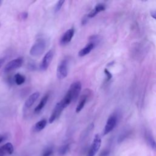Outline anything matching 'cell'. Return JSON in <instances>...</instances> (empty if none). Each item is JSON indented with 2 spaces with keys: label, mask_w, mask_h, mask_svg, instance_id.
Returning a JSON list of instances; mask_svg holds the SVG:
<instances>
[{
  "label": "cell",
  "mask_w": 156,
  "mask_h": 156,
  "mask_svg": "<svg viewBox=\"0 0 156 156\" xmlns=\"http://www.w3.org/2000/svg\"><path fill=\"white\" fill-rule=\"evenodd\" d=\"M46 46V41L43 38H38L31 47L29 53L33 57H39L44 52Z\"/></svg>",
  "instance_id": "1"
},
{
  "label": "cell",
  "mask_w": 156,
  "mask_h": 156,
  "mask_svg": "<svg viewBox=\"0 0 156 156\" xmlns=\"http://www.w3.org/2000/svg\"><path fill=\"white\" fill-rule=\"evenodd\" d=\"M82 88V84L80 81L73 82L69 87L67 93L70 95L72 102H74L78 98Z\"/></svg>",
  "instance_id": "2"
},
{
  "label": "cell",
  "mask_w": 156,
  "mask_h": 156,
  "mask_svg": "<svg viewBox=\"0 0 156 156\" xmlns=\"http://www.w3.org/2000/svg\"><path fill=\"white\" fill-rule=\"evenodd\" d=\"M68 73V62L66 59L62 60L58 64L57 69V77L58 79H65Z\"/></svg>",
  "instance_id": "3"
},
{
  "label": "cell",
  "mask_w": 156,
  "mask_h": 156,
  "mask_svg": "<svg viewBox=\"0 0 156 156\" xmlns=\"http://www.w3.org/2000/svg\"><path fill=\"white\" fill-rule=\"evenodd\" d=\"M101 146V138L99 134L95 135L91 145L88 150L87 156H94Z\"/></svg>",
  "instance_id": "4"
},
{
  "label": "cell",
  "mask_w": 156,
  "mask_h": 156,
  "mask_svg": "<svg viewBox=\"0 0 156 156\" xmlns=\"http://www.w3.org/2000/svg\"><path fill=\"white\" fill-rule=\"evenodd\" d=\"M23 63V57H18L17 58L13 59L9 62H8L4 68V71L5 73H9L13 70H15L22 66Z\"/></svg>",
  "instance_id": "5"
},
{
  "label": "cell",
  "mask_w": 156,
  "mask_h": 156,
  "mask_svg": "<svg viewBox=\"0 0 156 156\" xmlns=\"http://www.w3.org/2000/svg\"><path fill=\"white\" fill-rule=\"evenodd\" d=\"M54 51L52 49L49 50L46 52L43 58V60L40 65V68L41 71H45L49 67L51 62L52 60L54 57Z\"/></svg>",
  "instance_id": "6"
},
{
  "label": "cell",
  "mask_w": 156,
  "mask_h": 156,
  "mask_svg": "<svg viewBox=\"0 0 156 156\" xmlns=\"http://www.w3.org/2000/svg\"><path fill=\"white\" fill-rule=\"evenodd\" d=\"M117 123V117L115 115H110L105 125L104 131H103V134L107 135L108 133H110L116 126Z\"/></svg>",
  "instance_id": "7"
},
{
  "label": "cell",
  "mask_w": 156,
  "mask_h": 156,
  "mask_svg": "<svg viewBox=\"0 0 156 156\" xmlns=\"http://www.w3.org/2000/svg\"><path fill=\"white\" fill-rule=\"evenodd\" d=\"M64 108H65V107L60 101L57 102L56 104V105H55V107L52 110V112L49 117V122L52 123L54 121H55L57 118H58V117L62 114V112H63Z\"/></svg>",
  "instance_id": "8"
},
{
  "label": "cell",
  "mask_w": 156,
  "mask_h": 156,
  "mask_svg": "<svg viewBox=\"0 0 156 156\" xmlns=\"http://www.w3.org/2000/svg\"><path fill=\"white\" fill-rule=\"evenodd\" d=\"M74 28L71 27L67 30L61 37L60 40V43L62 45H65L69 43L72 40L74 34Z\"/></svg>",
  "instance_id": "9"
},
{
  "label": "cell",
  "mask_w": 156,
  "mask_h": 156,
  "mask_svg": "<svg viewBox=\"0 0 156 156\" xmlns=\"http://www.w3.org/2000/svg\"><path fill=\"white\" fill-rule=\"evenodd\" d=\"M14 147L11 143H7L0 147V156H5L6 154L11 155L13 153Z\"/></svg>",
  "instance_id": "10"
},
{
  "label": "cell",
  "mask_w": 156,
  "mask_h": 156,
  "mask_svg": "<svg viewBox=\"0 0 156 156\" xmlns=\"http://www.w3.org/2000/svg\"><path fill=\"white\" fill-rule=\"evenodd\" d=\"M40 96L39 92H35L30 94L28 98L26 99L24 103V107L26 108H29L32 106V105L35 103V102L37 100V99Z\"/></svg>",
  "instance_id": "11"
},
{
  "label": "cell",
  "mask_w": 156,
  "mask_h": 156,
  "mask_svg": "<svg viewBox=\"0 0 156 156\" xmlns=\"http://www.w3.org/2000/svg\"><path fill=\"white\" fill-rule=\"evenodd\" d=\"M105 6L104 4H102V3L98 4L95 6V7L91 12H90V13L87 15V17L90 18H93L98 13L105 10Z\"/></svg>",
  "instance_id": "12"
},
{
  "label": "cell",
  "mask_w": 156,
  "mask_h": 156,
  "mask_svg": "<svg viewBox=\"0 0 156 156\" xmlns=\"http://www.w3.org/2000/svg\"><path fill=\"white\" fill-rule=\"evenodd\" d=\"M94 43L90 42V43H88L85 47H83L82 49H80L79 51V52H78V55L79 57H83V56L87 55L91 51V50L94 48Z\"/></svg>",
  "instance_id": "13"
},
{
  "label": "cell",
  "mask_w": 156,
  "mask_h": 156,
  "mask_svg": "<svg viewBox=\"0 0 156 156\" xmlns=\"http://www.w3.org/2000/svg\"><path fill=\"white\" fill-rule=\"evenodd\" d=\"M145 138L147 144L150 146V147L152 150L156 151V141L153 138L152 135L149 132H147L145 133Z\"/></svg>",
  "instance_id": "14"
},
{
  "label": "cell",
  "mask_w": 156,
  "mask_h": 156,
  "mask_svg": "<svg viewBox=\"0 0 156 156\" xmlns=\"http://www.w3.org/2000/svg\"><path fill=\"white\" fill-rule=\"evenodd\" d=\"M87 99H88V95L87 94H83L80 96V98L79 99V102L77 105L76 108V112L77 113L80 112L82 110L85 104H86Z\"/></svg>",
  "instance_id": "15"
},
{
  "label": "cell",
  "mask_w": 156,
  "mask_h": 156,
  "mask_svg": "<svg viewBox=\"0 0 156 156\" xmlns=\"http://www.w3.org/2000/svg\"><path fill=\"white\" fill-rule=\"evenodd\" d=\"M48 99H49V94H45L42 98L40 100L39 104H38V105L34 108V112L35 113H38L39 112H40L43 108V107L45 106V105L46 104L48 101Z\"/></svg>",
  "instance_id": "16"
},
{
  "label": "cell",
  "mask_w": 156,
  "mask_h": 156,
  "mask_svg": "<svg viewBox=\"0 0 156 156\" xmlns=\"http://www.w3.org/2000/svg\"><path fill=\"white\" fill-rule=\"evenodd\" d=\"M46 124H47V121L46 119H42L40 120L35 124L34 127V130L35 132H40L46 126Z\"/></svg>",
  "instance_id": "17"
},
{
  "label": "cell",
  "mask_w": 156,
  "mask_h": 156,
  "mask_svg": "<svg viewBox=\"0 0 156 156\" xmlns=\"http://www.w3.org/2000/svg\"><path fill=\"white\" fill-rule=\"evenodd\" d=\"M13 79H14V82L18 85H22L26 80L25 76L20 73H17L15 74Z\"/></svg>",
  "instance_id": "18"
},
{
  "label": "cell",
  "mask_w": 156,
  "mask_h": 156,
  "mask_svg": "<svg viewBox=\"0 0 156 156\" xmlns=\"http://www.w3.org/2000/svg\"><path fill=\"white\" fill-rule=\"evenodd\" d=\"M69 150V145L66 144L62 146L58 151V154L59 156H64L65 155Z\"/></svg>",
  "instance_id": "19"
},
{
  "label": "cell",
  "mask_w": 156,
  "mask_h": 156,
  "mask_svg": "<svg viewBox=\"0 0 156 156\" xmlns=\"http://www.w3.org/2000/svg\"><path fill=\"white\" fill-rule=\"evenodd\" d=\"M54 153V150L52 147H48L42 152L41 156H52Z\"/></svg>",
  "instance_id": "20"
},
{
  "label": "cell",
  "mask_w": 156,
  "mask_h": 156,
  "mask_svg": "<svg viewBox=\"0 0 156 156\" xmlns=\"http://www.w3.org/2000/svg\"><path fill=\"white\" fill-rule=\"evenodd\" d=\"M64 2H65V1H61L60 0V1H58L56 3V4H55V5L54 7V12L55 13L58 12L61 9V8H62V5H63Z\"/></svg>",
  "instance_id": "21"
},
{
  "label": "cell",
  "mask_w": 156,
  "mask_h": 156,
  "mask_svg": "<svg viewBox=\"0 0 156 156\" xmlns=\"http://www.w3.org/2000/svg\"><path fill=\"white\" fill-rule=\"evenodd\" d=\"M104 73L107 76V80H109L112 77V74L109 72V71L107 69H104Z\"/></svg>",
  "instance_id": "22"
},
{
  "label": "cell",
  "mask_w": 156,
  "mask_h": 156,
  "mask_svg": "<svg viewBox=\"0 0 156 156\" xmlns=\"http://www.w3.org/2000/svg\"><path fill=\"white\" fill-rule=\"evenodd\" d=\"M28 13L27 12H23L20 15V18L21 20H26L27 18Z\"/></svg>",
  "instance_id": "23"
},
{
  "label": "cell",
  "mask_w": 156,
  "mask_h": 156,
  "mask_svg": "<svg viewBox=\"0 0 156 156\" xmlns=\"http://www.w3.org/2000/svg\"><path fill=\"white\" fill-rule=\"evenodd\" d=\"M151 13V16L154 18L155 20H156V9L155 10H152V11H151L150 12Z\"/></svg>",
  "instance_id": "24"
},
{
  "label": "cell",
  "mask_w": 156,
  "mask_h": 156,
  "mask_svg": "<svg viewBox=\"0 0 156 156\" xmlns=\"http://www.w3.org/2000/svg\"><path fill=\"white\" fill-rule=\"evenodd\" d=\"M109 154V152L107 150H104L103 151L101 152V153L100 154V155L99 156H107Z\"/></svg>",
  "instance_id": "25"
},
{
  "label": "cell",
  "mask_w": 156,
  "mask_h": 156,
  "mask_svg": "<svg viewBox=\"0 0 156 156\" xmlns=\"http://www.w3.org/2000/svg\"><path fill=\"white\" fill-rule=\"evenodd\" d=\"M5 62V58H0V68Z\"/></svg>",
  "instance_id": "26"
},
{
  "label": "cell",
  "mask_w": 156,
  "mask_h": 156,
  "mask_svg": "<svg viewBox=\"0 0 156 156\" xmlns=\"http://www.w3.org/2000/svg\"><path fill=\"white\" fill-rule=\"evenodd\" d=\"M5 139V136L4 135H1L0 136V143H1Z\"/></svg>",
  "instance_id": "27"
},
{
  "label": "cell",
  "mask_w": 156,
  "mask_h": 156,
  "mask_svg": "<svg viewBox=\"0 0 156 156\" xmlns=\"http://www.w3.org/2000/svg\"><path fill=\"white\" fill-rule=\"evenodd\" d=\"M0 26H1V23H0Z\"/></svg>",
  "instance_id": "28"
}]
</instances>
